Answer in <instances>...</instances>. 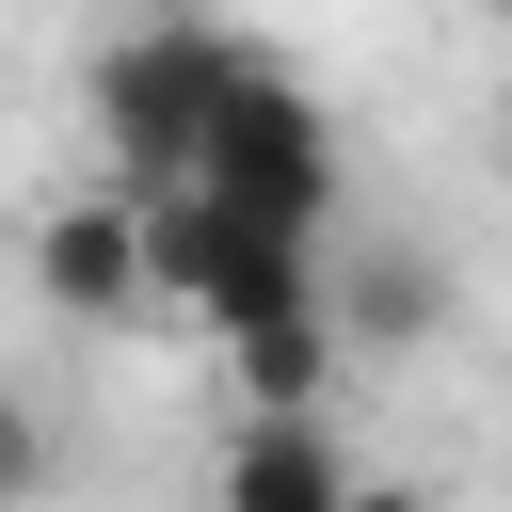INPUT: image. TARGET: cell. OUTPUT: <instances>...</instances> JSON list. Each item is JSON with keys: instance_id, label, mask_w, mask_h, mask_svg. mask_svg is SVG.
Here are the masks:
<instances>
[{"instance_id": "obj_1", "label": "cell", "mask_w": 512, "mask_h": 512, "mask_svg": "<svg viewBox=\"0 0 512 512\" xmlns=\"http://www.w3.org/2000/svg\"><path fill=\"white\" fill-rule=\"evenodd\" d=\"M256 80V32H192V16H144V32H112L96 48V144H112V192H192V160H208V128H224V96Z\"/></svg>"}, {"instance_id": "obj_2", "label": "cell", "mask_w": 512, "mask_h": 512, "mask_svg": "<svg viewBox=\"0 0 512 512\" xmlns=\"http://www.w3.org/2000/svg\"><path fill=\"white\" fill-rule=\"evenodd\" d=\"M192 192H208V208H240V224H272V240H320V224H336V128H320V96H304L272 48H256V80L224 96V128H208Z\"/></svg>"}, {"instance_id": "obj_3", "label": "cell", "mask_w": 512, "mask_h": 512, "mask_svg": "<svg viewBox=\"0 0 512 512\" xmlns=\"http://www.w3.org/2000/svg\"><path fill=\"white\" fill-rule=\"evenodd\" d=\"M144 256H160V304H208L224 336H256V320H304L320 304V240H272V224H240V208H208V192H160L144 208Z\"/></svg>"}, {"instance_id": "obj_4", "label": "cell", "mask_w": 512, "mask_h": 512, "mask_svg": "<svg viewBox=\"0 0 512 512\" xmlns=\"http://www.w3.org/2000/svg\"><path fill=\"white\" fill-rule=\"evenodd\" d=\"M32 288H48L64 320H128V304H160V256H144V192H64V208L32 224Z\"/></svg>"}, {"instance_id": "obj_5", "label": "cell", "mask_w": 512, "mask_h": 512, "mask_svg": "<svg viewBox=\"0 0 512 512\" xmlns=\"http://www.w3.org/2000/svg\"><path fill=\"white\" fill-rule=\"evenodd\" d=\"M368 464L336 448V416H240L208 464V512H352Z\"/></svg>"}, {"instance_id": "obj_6", "label": "cell", "mask_w": 512, "mask_h": 512, "mask_svg": "<svg viewBox=\"0 0 512 512\" xmlns=\"http://www.w3.org/2000/svg\"><path fill=\"white\" fill-rule=\"evenodd\" d=\"M320 304H336V336H368V352H432V336H448V272H432V240H368V256H336Z\"/></svg>"}, {"instance_id": "obj_7", "label": "cell", "mask_w": 512, "mask_h": 512, "mask_svg": "<svg viewBox=\"0 0 512 512\" xmlns=\"http://www.w3.org/2000/svg\"><path fill=\"white\" fill-rule=\"evenodd\" d=\"M224 368H240V416H320V400H336V304L224 336Z\"/></svg>"}, {"instance_id": "obj_8", "label": "cell", "mask_w": 512, "mask_h": 512, "mask_svg": "<svg viewBox=\"0 0 512 512\" xmlns=\"http://www.w3.org/2000/svg\"><path fill=\"white\" fill-rule=\"evenodd\" d=\"M48 480H64V432L32 384H0V512H48Z\"/></svg>"}, {"instance_id": "obj_9", "label": "cell", "mask_w": 512, "mask_h": 512, "mask_svg": "<svg viewBox=\"0 0 512 512\" xmlns=\"http://www.w3.org/2000/svg\"><path fill=\"white\" fill-rule=\"evenodd\" d=\"M352 512H448V496H432V480H368Z\"/></svg>"}]
</instances>
